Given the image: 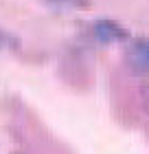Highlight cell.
<instances>
[{
  "instance_id": "obj_1",
  "label": "cell",
  "mask_w": 149,
  "mask_h": 154,
  "mask_svg": "<svg viewBox=\"0 0 149 154\" xmlns=\"http://www.w3.org/2000/svg\"><path fill=\"white\" fill-rule=\"evenodd\" d=\"M90 35H92V40H97L99 44H112V42L127 40V31L116 20L101 18V20H97V22L90 24Z\"/></svg>"
},
{
  "instance_id": "obj_4",
  "label": "cell",
  "mask_w": 149,
  "mask_h": 154,
  "mask_svg": "<svg viewBox=\"0 0 149 154\" xmlns=\"http://www.w3.org/2000/svg\"><path fill=\"white\" fill-rule=\"evenodd\" d=\"M143 103H145V110L149 112V86H143Z\"/></svg>"
},
{
  "instance_id": "obj_2",
  "label": "cell",
  "mask_w": 149,
  "mask_h": 154,
  "mask_svg": "<svg viewBox=\"0 0 149 154\" xmlns=\"http://www.w3.org/2000/svg\"><path fill=\"white\" fill-rule=\"evenodd\" d=\"M132 64L143 73H149V40H136L130 48Z\"/></svg>"
},
{
  "instance_id": "obj_3",
  "label": "cell",
  "mask_w": 149,
  "mask_h": 154,
  "mask_svg": "<svg viewBox=\"0 0 149 154\" xmlns=\"http://www.w3.org/2000/svg\"><path fill=\"white\" fill-rule=\"evenodd\" d=\"M46 2L64 9H90V0H46Z\"/></svg>"
},
{
  "instance_id": "obj_5",
  "label": "cell",
  "mask_w": 149,
  "mask_h": 154,
  "mask_svg": "<svg viewBox=\"0 0 149 154\" xmlns=\"http://www.w3.org/2000/svg\"><path fill=\"white\" fill-rule=\"evenodd\" d=\"M0 46H2V38H0Z\"/></svg>"
}]
</instances>
